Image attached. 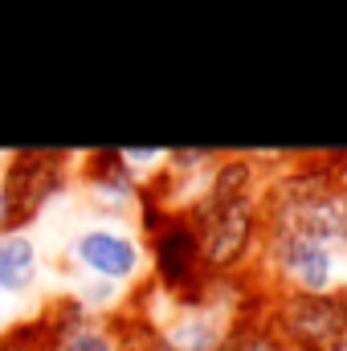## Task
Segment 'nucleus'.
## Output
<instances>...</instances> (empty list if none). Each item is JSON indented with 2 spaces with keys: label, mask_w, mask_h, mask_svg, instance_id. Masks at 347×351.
<instances>
[{
  "label": "nucleus",
  "mask_w": 347,
  "mask_h": 351,
  "mask_svg": "<svg viewBox=\"0 0 347 351\" xmlns=\"http://www.w3.org/2000/svg\"><path fill=\"white\" fill-rule=\"evenodd\" d=\"M298 351H335L347 343V294H286L270 331Z\"/></svg>",
  "instance_id": "f257e3e1"
},
{
  "label": "nucleus",
  "mask_w": 347,
  "mask_h": 351,
  "mask_svg": "<svg viewBox=\"0 0 347 351\" xmlns=\"http://www.w3.org/2000/svg\"><path fill=\"white\" fill-rule=\"evenodd\" d=\"M270 245H274L278 278L290 286V294H331V286L339 278L335 241L307 237V233H294V229H274Z\"/></svg>",
  "instance_id": "f03ea898"
},
{
  "label": "nucleus",
  "mask_w": 347,
  "mask_h": 351,
  "mask_svg": "<svg viewBox=\"0 0 347 351\" xmlns=\"http://www.w3.org/2000/svg\"><path fill=\"white\" fill-rule=\"evenodd\" d=\"M74 258H78L82 269L98 274V278H106V282H123V278H131V274L139 269V262H143L139 245H135L127 233L110 229V225L82 229L78 241H74Z\"/></svg>",
  "instance_id": "7ed1b4c3"
},
{
  "label": "nucleus",
  "mask_w": 347,
  "mask_h": 351,
  "mask_svg": "<svg viewBox=\"0 0 347 351\" xmlns=\"http://www.w3.org/2000/svg\"><path fill=\"white\" fill-rule=\"evenodd\" d=\"M37 278V245L25 233H4L0 237V290L21 294Z\"/></svg>",
  "instance_id": "20e7f679"
},
{
  "label": "nucleus",
  "mask_w": 347,
  "mask_h": 351,
  "mask_svg": "<svg viewBox=\"0 0 347 351\" xmlns=\"http://www.w3.org/2000/svg\"><path fill=\"white\" fill-rule=\"evenodd\" d=\"M58 351H115L110 335L98 331V327H70V335L62 339Z\"/></svg>",
  "instance_id": "39448f33"
},
{
  "label": "nucleus",
  "mask_w": 347,
  "mask_h": 351,
  "mask_svg": "<svg viewBox=\"0 0 347 351\" xmlns=\"http://www.w3.org/2000/svg\"><path fill=\"white\" fill-rule=\"evenodd\" d=\"M221 351H282V343L274 335H258V339H237V343H229Z\"/></svg>",
  "instance_id": "423d86ee"
},
{
  "label": "nucleus",
  "mask_w": 347,
  "mask_h": 351,
  "mask_svg": "<svg viewBox=\"0 0 347 351\" xmlns=\"http://www.w3.org/2000/svg\"><path fill=\"white\" fill-rule=\"evenodd\" d=\"M0 217H4V200H0Z\"/></svg>",
  "instance_id": "0eeeda50"
}]
</instances>
